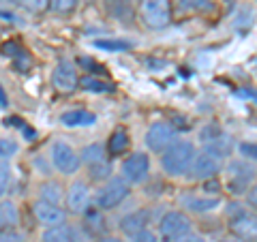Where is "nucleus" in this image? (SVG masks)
Wrapping results in <instances>:
<instances>
[{
	"label": "nucleus",
	"mask_w": 257,
	"mask_h": 242,
	"mask_svg": "<svg viewBox=\"0 0 257 242\" xmlns=\"http://www.w3.org/2000/svg\"><path fill=\"white\" fill-rule=\"evenodd\" d=\"M223 169V161L214 159L212 155H208V152H197L195 159H193V163L187 172V178L191 182H206L210 178H216V176L221 174Z\"/></svg>",
	"instance_id": "10"
},
{
	"label": "nucleus",
	"mask_w": 257,
	"mask_h": 242,
	"mask_svg": "<svg viewBox=\"0 0 257 242\" xmlns=\"http://www.w3.org/2000/svg\"><path fill=\"white\" fill-rule=\"evenodd\" d=\"M204 184V193H206V195H219V193H221V182L219 180H216V178H210V180H206V182H202Z\"/></svg>",
	"instance_id": "36"
},
{
	"label": "nucleus",
	"mask_w": 257,
	"mask_h": 242,
	"mask_svg": "<svg viewBox=\"0 0 257 242\" xmlns=\"http://www.w3.org/2000/svg\"><path fill=\"white\" fill-rule=\"evenodd\" d=\"M244 199H246V208H248V210L257 212V182L244 193Z\"/></svg>",
	"instance_id": "35"
},
{
	"label": "nucleus",
	"mask_w": 257,
	"mask_h": 242,
	"mask_svg": "<svg viewBox=\"0 0 257 242\" xmlns=\"http://www.w3.org/2000/svg\"><path fill=\"white\" fill-rule=\"evenodd\" d=\"M238 152L248 161H257V142H242L238 144Z\"/></svg>",
	"instance_id": "33"
},
{
	"label": "nucleus",
	"mask_w": 257,
	"mask_h": 242,
	"mask_svg": "<svg viewBox=\"0 0 257 242\" xmlns=\"http://www.w3.org/2000/svg\"><path fill=\"white\" fill-rule=\"evenodd\" d=\"M52 86L62 94L73 92L79 86V77H77V64L73 60L62 58L56 62V67L52 71Z\"/></svg>",
	"instance_id": "11"
},
{
	"label": "nucleus",
	"mask_w": 257,
	"mask_h": 242,
	"mask_svg": "<svg viewBox=\"0 0 257 242\" xmlns=\"http://www.w3.org/2000/svg\"><path fill=\"white\" fill-rule=\"evenodd\" d=\"M140 22L150 30H163L174 20L172 0H138L135 7Z\"/></svg>",
	"instance_id": "2"
},
{
	"label": "nucleus",
	"mask_w": 257,
	"mask_h": 242,
	"mask_svg": "<svg viewBox=\"0 0 257 242\" xmlns=\"http://www.w3.org/2000/svg\"><path fill=\"white\" fill-rule=\"evenodd\" d=\"M255 99H257V92H255Z\"/></svg>",
	"instance_id": "44"
},
{
	"label": "nucleus",
	"mask_w": 257,
	"mask_h": 242,
	"mask_svg": "<svg viewBox=\"0 0 257 242\" xmlns=\"http://www.w3.org/2000/svg\"><path fill=\"white\" fill-rule=\"evenodd\" d=\"M20 144L13 140V137H0V161H7L18 155Z\"/></svg>",
	"instance_id": "28"
},
{
	"label": "nucleus",
	"mask_w": 257,
	"mask_h": 242,
	"mask_svg": "<svg viewBox=\"0 0 257 242\" xmlns=\"http://www.w3.org/2000/svg\"><path fill=\"white\" fill-rule=\"evenodd\" d=\"M92 206V191L86 180H75L69 184L64 193V210L73 216H84L86 210Z\"/></svg>",
	"instance_id": "8"
},
{
	"label": "nucleus",
	"mask_w": 257,
	"mask_h": 242,
	"mask_svg": "<svg viewBox=\"0 0 257 242\" xmlns=\"http://www.w3.org/2000/svg\"><path fill=\"white\" fill-rule=\"evenodd\" d=\"M18 3L32 13H43L50 9V0H18Z\"/></svg>",
	"instance_id": "32"
},
{
	"label": "nucleus",
	"mask_w": 257,
	"mask_h": 242,
	"mask_svg": "<svg viewBox=\"0 0 257 242\" xmlns=\"http://www.w3.org/2000/svg\"><path fill=\"white\" fill-rule=\"evenodd\" d=\"M50 161L52 167L56 172H60L64 176H73L79 172L82 167V159H79V152L67 144L64 140H54L50 146Z\"/></svg>",
	"instance_id": "6"
},
{
	"label": "nucleus",
	"mask_w": 257,
	"mask_h": 242,
	"mask_svg": "<svg viewBox=\"0 0 257 242\" xmlns=\"http://www.w3.org/2000/svg\"><path fill=\"white\" fill-rule=\"evenodd\" d=\"M7 105H9V101H7V92H5L3 84H0V109H5Z\"/></svg>",
	"instance_id": "38"
},
{
	"label": "nucleus",
	"mask_w": 257,
	"mask_h": 242,
	"mask_svg": "<svg viewBox=\"0 0 257 242\" xmlns=\"http://www.w3.org/2000/svg\"><path fill=\"white\" fill-rule=\"evenodd\" d=\"M79 159H82V163L88 167L92 163H99L103 159H109V155H107V148L103 146L101 142H94V144H88V146H84L79 150Z\"/></svg>",
	"instance_id": "23"
},
{
	"label": "nucleus",
	"mask_w": 257,
	"mask_h": 242,
	"mask_svg": "<svg viewBox=\"0 0 257 242\" xmlns=\"http://www.w3.org/2000/svg\"><path fill=\"white\" fill-rule=\"evenodd\" d=\"M20 227V208L11 199H0V229Z\"/></svg>",
	"instance_id": "21"
},
{
	"label": "nucleus",
	"mask_w": 257,
	"mask_h": 242,
	"mask_svg": "<svg viewBox=\"0 0 257 242\" xmlns=\"http://www.w3.org/2000/svg\"><path fill=\"white\" fill-rule=\"evenodd\" d=\"M77 64H79V67H88V71H94V73H99V75L105 73L101 64H99V62H92L90 58H79V60H77Z\"/></svg>",
	"instance_id": "37"
},
{
	"label": "nucleus",
	"mask_w": 257,
	"mask_h": 242,
	"mask_svg": "<svg viewBox=\"0 0 257 242\" xmlns=\"http://www.w3.org/2000/svg\"><path fill=\"white\" fill-rule=\"evenodd\" d=\"M229 231L246 242H257V212L244 210L242 214L229 219Z\"/></svg>",
	"instance_id": "13"
},
{
	"label": "nucleus",
	"mask_w": 257,
	"mask_h": 242,
	"mask_svg": "<svg viewBox=\"0 0 257 242\" xmlns=\"http://www.w3.org/2000/svg\"><path fill=\"white\" fill-rule=\"evenodd\" d=\"M86 3H92V0H86Z\"/></svg>",
	"instance_id": "43"
},
{
	"label": "nucleus",
	"mask_w": 257,
	"mask_h": 242,
	"mask_svg": "<svg viewBox=\"0 0 257 242\" xmlns=\"http://www.w3.org/2000/svg\"><path fill=\"white\" fill-rule=\"evenodd\" d=\"M225 172H227V191L236 197L244 195L257 180V169L251 165V161L244 157L231 159L227 167H225Z\"/></svg>",
	"instance_id": "4"
},
{
	"label": "nucleus",
	"mask_w": 257,
	"mask_h": 242,
	"mask_svg": "<svg viewBox=\"0 0 257 242\" xmlns=\"http://www.w3.org/2000/svg\"><path fill=\"white\" fill-rule=\"evenodd\" d=\"M128 195H131V184H128L122 176H111L109 180L101 182V187L96 189V193L92 195V201L99 210L107 212V210L118 208Z\"/></svg>",
	"instance_id": "3"
},
{
	"label": "nucleus",
	"mask_w": 257,
	"mask_h": 242,
	"mask_svg": "<svg viewBox=\"0 0 257 242\" xmlns=\"http://www.w3.org/2000/svg\"><path fill=\"white\" fill-rule=\"evenodd\" d=\"M202 150L208 152V155H212L214 159H219V161H227V159H231V155H234L236 142H234V137L223 129L219 135H214L212 140L202 144Z\"/></svg>",
	"instance_id": "14"
},
{
	"label": "nucleus",
	"mask_w": 257,
	"mask_h": 242,
	"mask_svg": "<svg viewBox=\"0 0 257 242\" xmlns=\"http://www.w3.org/2000/svg\"><path fill=\"white\" fill-rule=\"evenodd\" d=\"M131 3H138V0H131Z\"/></svg>",
	"instance_id": "42"
},
{
	"label": "nucleus",
	"mask_w": 257,
	"mask_h": 242,
	"mask_svg": "<svg viewBox=\"0 0 257 242\" xmlns=\"http://www.w3.org/2000/svg\"><path fill=\"white\" fill-rule=\"evenodd\" d=\"M178 7L189 13H204L212 9V0H178Z\"/></svg>",
	"instance_id": "27"
},
{
	"label": "nucleus",
	"mask_w": 257,
	"mask_h": 242,
	"mask_svg": "<svg viewBox=\"0 0 257 242\" xmlns=\"http://www.w3.org/2000/svg\"><path fill=\"white\" fill-rule=\"evenodd\" d=\"M131 242H159V236L152 229H142V231H138L135 236H131Z\"/></svg>",
	"instance_id": "34"
},
{
	"label": "nucleus",
	"mask_w": 257,
	"mask_h": 242,
	"mask_svg": "<svg viewBox=\"0 0 257 242\" xmlns=\"http://www.w3.org/2000/svg\"><path fill=\"white\" fill-rule=\"evenodd\" d=\"M77 240H79V231L69 223L45 227L41 233V242H77Z\"/></svg>",
	"instance_id": "18"
},
{
	"label": "nucleus",
	"mask_w": 257,
	"mask_h": 242,
	"mask_svg": "<svg viewBox=\"0 0 257 242\" xmlns=\"http://www.w3.org/2000/svg\"><path fill=\"white\" fill-rule=\"evenodd\" d=\"M79 88L86 90V92H94V94L114 92V84L101 79L99 75H84V77H79Z\"/></svg>",
	"instance_id": "22"
},
{
	"label": "nucleus",
	"mask_w": 257,
	"mask_h": 242,
	"mask_svg": "<svg viewBox=\"0 0 257 242\" xmlns=\"http://www.w3.org/2000/svg\"><path fill=\"white\" fill-rule=\"evenodd\" d=\"M197 155L195 144L189 140H176L165 152H161V169L170 176V178H180L187 176L193 159Z\"/></svg>",
	"instance_id": "1"
},
{
	"label": "nucleus",
	"mask_w": 257,
	"mask_h": 242,
	"mask_svg": "<svg viewBox=\"0 0 257 242\" xmlns=\"http://www.w3.org/2000/svg\"><path fill=\"white\" fill-rule=\"evenodd\" d=\"M128 146H131V135H128V131L124 127H118L107 140V155L111 159L120 157V155H124V152L128 150Z\"/></svg>",
	"instance_id": "19"
},
{
	"label": "nucleus",
	"mask_w": 257,
	"mask_h": 242,
	"mask_svg": "<svg viewBox=\"0 0 257 242\" xmlns=\"http://www.w3.org/2000/svg\"><path fill=\"white\" fill-rule=\"evenodd\" d=\"M148 223H150V210H148V208H138V210L128 212L126 216L120 219V231H122L124 236L131 238L138 231L146 229Z\"/></svg>",
	"instance_id": "16"
},
{
	"label": "nucleus",
	"mask_w": 257,
	"mask_h": 242,
	"mask_svg": "<svg viewBox=\"0 0 257 242\" xmlns=\"http://www.w3.org/2000/svg\"><path fill=\"white\" fill-rule=\"evenodd\" d=\"M11 184V167L9 163H5V161H0V199L5 197L7 189H9Z\"/></svg>",
	"instance_id": "30"
},
{
	"label": "nucleus",
	"mask_w": 257,
	"mask_h": 242,
	"mask_svg": "<svg viewBox=\"0 0 257 242\" xmlns=\"http://www.w3.org/2000/svg\"><path fill=\"white\" fill-rule=\"evenodd\" d=\"M94 47L105 50V52H126L128 47H131V43L122 41V39H96Z\"/></svg>",
	"instance_id": "26"
},
{
	"label": "nucleus",
	"mask_w": 257,
	"mask_h": 242,
	"mask_svg": "<svg viewBox=\"0 0 257 242\" xmlns=\"http://www.w3.org/2000/svg\"><path fill=\"white\" fill-rule=\"evenodd\" d=\"M180 242H208V240H204L202 236H187V238L180 240Z\"/></svg>",
	"instance_id": "40"
},
{
	"label": "nucleus",
	"mask_w": 257,
	"mask_h": 242,
	"mask_svg": "<svg viewBox=\"0 0 257 242\" xmlns=\"http://www.w3.org/2000/svg\"><path fill=\"white\" fill-rule=\"evenodd\" d=\"M26 233L20 227H11V229H0V242H24Z\"/></svg>",
	"instance_id": "31"
},
{
	"label": "nucleus",
	"mask_w": 257,
	"mask_h": 242,
	"mask_svg": "<svg viewBox=\"0 0 257 242\" xmlns=\"http://www.w3.org/2000/svg\"><path fill=\"white\" fill-rule=\"evenodd\" d=\"M64 197V193H62V187L56 180H47L43 182L41 187H39V199H43V201H50V204H58L60 206V201Z\"/></svg>",
	"instance_id": "24"
},
{
	"label": "nucleus",
	"mask_w": 257,
	"mask_h": 242,
	"mask_svg": "<svg viewBox=\"0 0 257 242\" xmlns=\"http://www.w3.org/2000/svg\"><path fill=\"white\" fill-rule=\"evenodd\" d=\"M32 216H35V221L41 225V227H54V225L67 223L69 212L58 204H50V201L37 199L35 204H32Z\"/></svg>",
	"instance_id": "12"
},
{
	"label": "nucleus",
	"mask_w": 257,
	"mask_h": 242,
	"mask_svg": "<svg viewBox=\"0 0 257 242\" xmlns=\"http://www.w3.org/2000/svg\"><path fill=\"white\" fill-rule=\"evenodd\" d=\"M120 176L128 182V184H142L148 180L150 176V155L146 152H131L120 165Z\"/></svg>",
	"instance_id": "9"
},
{
	"label": "nucleus",
	"mask_w": 257,
	"mask_h": 242,
	"mask_svg": "<svg viewBox=\"0 0 257 242\" xmlns=\"http://www.w3.org/2000/svg\"><path fill=\"white\" fill-rule=\"evenodd\" d=\"M60 123L64 127H92L96 125V116L88 109H69L60 114Z\"/></svg>",
	"instance_id": "20"
},
{
	"label": "nucleus",
	"mask_w": 257,
	"mask_h": 242,
	"mask_svg": "<svg viewBox=\"0 0 257 242\" xmlns=\"http://www.w3.org/2000/svg\"><path fill=\"white\" fill-rule=\"evenodd\" d=\"M221 204V197L219 195H195V193H189V195H182L180 197V206L184 210H189L193 214H204V212H210L214 210L216 206Z\"/></svg>",
	"instance_id": "15"
},
{
	"label": "nucleus",
	"mask_w": 257,
	"mask_h": 242,
	"mask_svg": "<svg viewBox=\"0 0 257 242\" xmlns=\"http://www.w3.org/2000/svg\"><path fill=\"white\" fill-rule=\"evenodd\" d=\"M221 242H246V240H242V238H238V236H234V233H231V236H227V238H223Z\"/></svg>",
	"instance_id": "41"
},
{
	"label": "nucleus",
	"mask_w": 257,
	"mask_h": 242,
	"mask_svg": "<svg viewBox=\"0 0 257 242\" xmlns=\"http://www.w3.org/2000/svg\"><path fill=\"white\" fill-rule=\"evenodd\" d=\"M176 140H178V129H176L174 125H170V123H165V120L152 123L148 127L146 135H144V144H146V148L150 152H157V155L165 152Z\"/></svg>",
	"instance_id": "7"
},
{
	"label": "nucleus",
	"mask_w": 257,
	"mask_h": 242,
	"mask_svg": "<svg viewBox=\"0 0 257 242\" xmlns=\"http://www.w3.org/2000/svg\"><path fill=\"white\" fill-rule=\"evenodd\" d=\"M193 223L187 212L182 210H170L161 216L157 225V236L163 242H180L187 236H191Z\"/></svg>",
	"instance_id": "5"
},
{
	"label": "nucleus",
	"mask_w": 257,
	"mask_h": 242,
	"mask_svg": "<svg viewBox=\"0 0 257 242\" xmlns=\"http://www.w3.org/2000/svg\"><path fill=\"white\" fill-rule=\"evenodd\" d=\"M103 11L120 24L133 22V13H135L131 0H103Z\"/></svg>",
	"instance_id": "17"
},
{
	"label": "nucleus",
	"mask_w": 257,
	"mask_h": 242,
	"mask_svg": "<svg viewBox=\"0 0 257 242\" xmlns=\"http://www.w3.org/2000/svg\"><path fill=\"white\" fill-rule=\"evenodd\" d=\"M96 242H124L120 236H103V238H99Z\"/></svg>",
	"instance_id": "39"
},
{
	"label": "nucleus",
	"mask_w": 257,
	"mask_h": 242,
	"mask_svg": "<svg viewBox=\"0 0 257 242\" xmlns=\"http://www.w3.org/2000/svg\"><path fill=\"white\" fill-rule=\"evenodd\" d=\"M111 172H114V167H111L109 159H103V161H99V163L88 165V178H90L92 182H105V180H109Z\"/></svg>",
	"instance_id": "25"
},
{
	"label": "nucleus",
	"mask_w": 257,
	"mask_h": 242,
	"mask_svg": "<svg viewBox=\"0 0 257 242\" xmlns=\"http://www.w3.org/2000/svg\"><path fill=\"white\" fill-rule=\"evenodd\" d=\"M50 9L58 15H69L77 9V0H50Z\"/></svg>",
	"instance_id": "29"
}]
</instances>
